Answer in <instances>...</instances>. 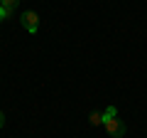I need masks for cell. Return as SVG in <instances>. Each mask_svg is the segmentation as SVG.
<instances>
[{
	"label": "cell",
	"instance_id": "1",
	"mask_svg": "<svg viewBox=\"0 0 147 138\" xmlns=\"http://www.w3.org/2000/svg\"><path fill=\"white\" fill-rule=\"evenodd\" d=\"M105 131H108V136H113V138H123L125 136V123H123V118H118V116H113V118H105Z\"/></svg>",
	"mask_w": 147,
	"mask_h": 138
},
{
	"label": "cell",
	"instance_id": "2",
	"mask_svg": "<svg viewBox=\"0 0 147 138\" xmlns=\"http://www.w3.org/2000/svg\"><path fill=\"white\" fill-rule=\"evenodd\" d=\"M20 20H22V25H25V30L30 35H37V30H39V15L34 10H25Z\"/></svg>",
	"mask_w": 147,
	"mask_h": 138
},
{
	"label": "cell",
	"instance_id": "3",
	"mask_svg": "<svg viewBox=\"0 0 147 138\" xmlns=\"http://www.w3.org/2000/svg\"><path fill=\"white\" fill-rule=\"evenodd\" d=\"M88 121L93 123V126H100V123H105V111H93Z\"/></svg>",
	"mask_w": 147,
	"mask_h": 138
},
{
	"label": "cell",
	"instance_id": "4",
	"mask_svg": "<svg viewBox=\"0 0 147 138\" xmlns=\"http://www.w3.org/2000/svg\"><path fill=\"white\" fill-rule=\"evenodd\" d=\"M17 3H20V0H0V5H3V8H10V10H15Z\"/></svg>",
	"mask_w": 147,
	"mask_h": 138
},
{
	"label": "cell",
	"instance_id": "5",
	"mask_svg": "<svg viewBox=\"0 0 147 138\" xmlns=\"http://www.w3.org/2000/svg\"><path fill=\"white\" fill-rule=\"evenodd\" d=\"M5 126V113H3V109H0V128Z\"/></svg>",
	"mask_w": 147,
	"mask_h": 138
},
{
	"label": "cell",
	"instance_id": "6",
	"mask_svg": "<svg viewBox=\"0 0 147 138\" xmlns=\"http://www.w3.org/2000/svg\"><path fill=\"white\" fill-rule=\"evenodd\" d=\"M0 10H3V8H0ZM0 22H3V17H0Z\"/></svg>",
	"mask_w": 147,
	"mask_h": 138
}]
</instances>
